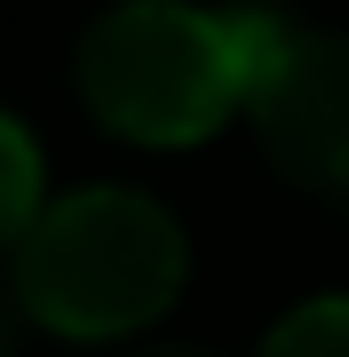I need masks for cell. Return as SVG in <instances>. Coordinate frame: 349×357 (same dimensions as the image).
<instances>
[{
	"instance_id": "3957f363",
	"label": "cell",
	"mask_w": 349,
	"mask_h": 357,
	"mask_svg": "<svg viewBox=\"0 0 349 357\" xmlns=\"http://www.w3.org/2000/svg\"><path fill=\"white\" fill-rule=\"evenodd\" d=\"M270 167L294 191L349 215V32H294L270 48L246 96Z\"/></svg>"
},
{
	"instance_id": "277c9868",
	"label": "cell",
	"mask_w": 349,
	"mask_h": 357,
	"mask_svg": "<svg viewBox=\"0 0 349 357\" xmlns=\"http://www.w3.org/2000/svg\"><path fill=\"white\" fill-rule=\"evenodd\" d=\"M32 222H40V143L0 112V255H16Z\"/></svg>"
},
{
	"instance_id": "6da1fadb",
	"label": "cell",
	"mask_w": 349,
	"mask_h": 357,
	"mask_svg": "<svg viewBox=\"0 0 349 357\" xmlns=\"http://www.w3.org/2000/svg\"><path fill=\"white\" fill-rule=\"evenodd\" d=\"M286 40L262 8H191V0H127L95 16L79 40V96L111 135L175 151L207 143L231 112H246L254 72Z\"/></svg>"
},
{
	"instance_id": "8992f818",
	"label": "cell",
	"mask_w": 349,
	"mask_h": 357,
	"mask_svg": "<svg viewBox=\"0 0 349 357\" xmlns=\"http://www.w3.org/2000/svg\"><path fill=\"white\" fill-rule=\"evenodd\" d=\"M135 357H215V349H135Z\"/></svg>"
},
{
	"instance_id": "7a4b0ae2",
	"label": "cell",
	"mask_w": 349,
	"mask_h": 357,
	"mask_svg": "<svg viewBox=\"0 0 349 357\" xmlns=\"http://www.w3.org/2000/svg\"><path fill=\"white\" fill-rule=\"evenodd\" d=\"M183 278H191L183 222L119 183L40 206V222L8 255L16 310L64 342H127L175 310Z\"/></svg>"
},
{
	"instance_id": "52a82bcc",
	"label": "cell",
	"mask_w": 349,
	"mask_h": 357,
	"mask_svg": "<svg viewBox=\"0 0 349 357\" xmlns=\"http://www.w3.org/2000/svg\"><path fill=\"white\" fill-rule=\"evenodd\" d=\"M0 357H8V318H0Z\"/></svg>"
},
{
	"instance_id": "5b68a950",
	"label": "cell",
	"mask_w": 349,
	"mask_h": 357,
	"mask_svg": "<svg viewBox=\"0 0 349 357\" xmlns=\"http://www.w3.org/2000/svg\"><path fill=\"white\" fill-rule=\"evenodd\" d=\"M262 357H349V302L325 294V302H302L270 326Z\"/></svg>"
}]
</instances>
